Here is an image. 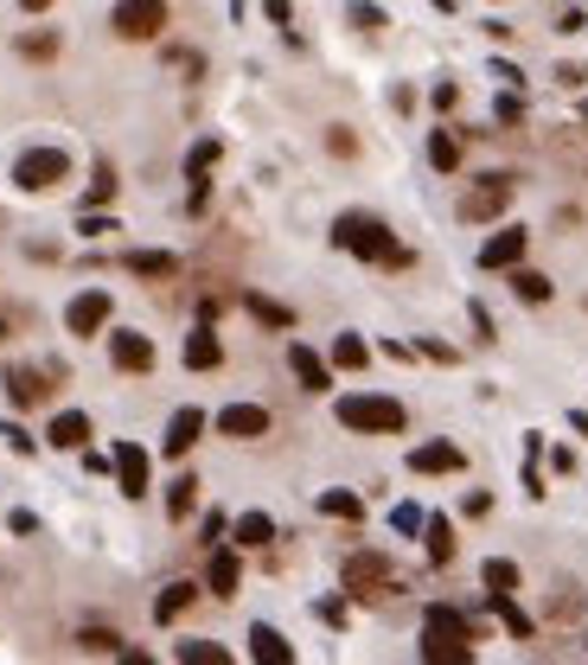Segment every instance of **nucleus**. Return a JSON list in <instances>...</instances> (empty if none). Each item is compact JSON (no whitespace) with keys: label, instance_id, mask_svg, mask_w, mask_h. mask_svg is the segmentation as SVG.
Instances as JSON below:
<instances>
[{"label":"nucleus","instance_id":"nucleus-10","mask_svg":"<svg viewBox=\"0 0 588 665\" xmlns=\"http://www.w3.org/2000/svg\"><path fill=\"white\" fill-rule=\"evenodd\" d=\"M524 244H531V230H493L486 244H479V269H512V262H524Z\"/></svg>","mask_w":588,"mask_h":665},{"label":"nucleus","instance_id":"nucleus-44","mask_svg":"<svg viewBox=\"0 0 588 665\" xmlns=\"http://www.w3.org/2000/svg\"><path fill=\"white\" fill-rule=\"evenodd\" d=\"M569 429H576V436L588 442V409H576V416H569Z\"/></svg>","mask_w":588,"mask_h":665},{"label":"nucleus","instance_id":"nucleus-29","mask_svg":"<svg viewBox=\"0 0 588 665\" xmlns=\"http://www.w3.org/2000/svg\"><path fill=\"white\" fill-rule=\"evenodd\" d=\"M422 531H429V563H454V525L448 518H422Z\"/></svg>","mask_w":588,"mask_h":665},{"label":"nucleus","instance_id":"nucleus-23","mask_svg":"<svg viewBox=\"0 0 588 665\" xmlns=\"http://www.w3.org/2000/svg\"><path fill=\"white\" fill-rule=\"evenodd\" d=\"M230 531H237V544H244V551H262V544H275V518H269V512H244L237 525H230Z\"/></svg>","mask_w":588,"mask_h":665},{"label":"nucleus","instance_id":"nucleus-6","mask_svg":"<svg viewBox=\"0 0 588 665\" xmlns=\"http://www.w3.org/2000/svg\"><path fill=\"white\" fill-rule=\"evenodd\" d=\"M110 26L122 38H135V45H142V38H160V26H167V0H122Z\"/></svg>","mask_w":588,"mask_h":665},{"label":"nucleus","instance_id":"nucleus-35","mask_svg":"<svg viewBox=\"0 0 588 665\" xmlns=\"http://www.w3.org/2000/svg\"><path fill=\"white\" fill-rule=\"evenodd\" d=\"M77 646H83V653H122V633H110V628H83V633H77Z\"/></svg>","mask_w":588,"mask_h":665},{"label":"nucleus","instance_id":"nucleus-34","mask_svg":"<svg viewBox=\"0 0 588 665\" xmlns=\"http://www.w3.org/2000/svg\"><path fill=\"white\" fill-rule=\"evenodd\" d=\"M346 13H352V26H359V33H384V26H391V20H384V7H371V0H352Z\"/></svg>","mask_w":588,"mask_h":665},{"label":"nucleus","instance_id":"nucleus-14","mask_svg":"<svg viewBox=\"0 0 588 665\" xmlns=\"http://www.w3.org/2000/svg\"><path fill=\"white\" fill-rule=\"evenodd\" d=\"M199 436H205V409H173V422H167V454H173V461H180V454H192V442H199Z\"/></svg>","mask_w":588,"mask_h":665},{"label":"nucleus","instance_id":"nucleus-15","mask_svg":"<svg viewBox=\"0 0 588 665\" xmlns=\"http://www.w3.org/2000/svg\"><path fill=\"white\" fill-rule=\"evenodd\" d=\"M122 269H128V275H147V282H167V275H180V257H173V250H128Z\"/></svg>","mask_w":588,"mask_h":665},{"label":"nucleus","instance_id":"nucleus-12","mask_svg":"<svg viewBox=\"0 0 588 665\" xmlns=\"http://www.w3.org/2000/svg\"><path fill=\"white\" fill-rule=\"evenodd\" d=\"M110 461H115V481H122V493H128V499H142V493H147V448L142 442H122Z\"/></svg>","mask_w":588,"mask_h":665},{"label":"nucleus","instance_id":"nucleus-1","mask_svg":"<svg viewBox=\"0 0 588 665\" xmlns=\"http://www.w3.org/2000/svg\"><path fill=\"white\" fill-rule=\"evenodd\" d=\"M422 660L429 665H467L474 660V621H467L461 608L436 601V608L422 615Z\"/></svg>","mask_w":588,"mask_h":665},{"label":"nucleus","instance_id":"nucleus-8","mask_svg":"<svg viewBox=\"0 0 588 665\" xmlns=\"http://www.w3.org/2000/svg\"><path fill=\"white\" fill-rule=\"evenodd\" d=\"M218 436H230V442H257V436H269V409L262 404H224L218 409Z\"/></svg>","mask_w":588,"mask_h":665},{"label":"nucleus","instance_id":"nucleus-22","mask_svg":"<svg viewBox=\"0 0 588 665\" xmlns=\"http://www.w3.org/2000/svg\"><path fill=\"white\" fill-rule=\"evenodd\" d=\"M192 601H199V589H192V583H167V589H160V601H154V621H160V628H173Z\"/></svg>","mask_w":588,"mask_h":665},{"label":"nucleus","instance_id":"nucleus-7","mask_svg":"<svg viewBox=\"0 0 588 665\" xmlns=\"http://www.w3.org/2000/svg\"><path fill=\"white\" fill-rule=\"evenodd\" d=\"M110 314H115V301L103 295V289H83V295L65 307V327L77 332V339H90V332H103L110 327Z\"/></svg>","mask_w":588,"mask_h":665},{"label":"nucleus","instance_id":"nucleus-16","mask_svg":"<svg viewBox=\"0 0 588 665\" xmlns=\"http://www.w3.org/2000/svg\"><path fill=\"white\" fill-rule=\"evenodd\" d=\"M185 365L192 371H218L224 365V346H218V332H212V320H199V332L185 339Z\"/></svg>","mask_w":588,"mask_h":665},{"label":"nucleus","instance_id":"nucleus-5","mask_svg":"<svg viewBox=\"0 0 588 665\" xmlns=\"http://www.w3.org/2000/svg\"><path fill=\"white\" fill-rule=\"evenodd\" d=\"M506 205H512V173H486V180H479L474 192H461V218H467V224L499 218Z\"/></svg>","mask_w":588,"mask_h":665},{"label":"nucleus","instance_id":"nucleus-41","mask_svg":"<svg viewBox=\"0 0 588 665\" xmlns=\"http://www.w3.org/2000/svg\"><path fill=\"white\" fill-rule=\"evenodd\" d=\"M556 83H563V90H583L588 71H583V65H556Z\"/></svg>","mask_w":588,"mask_h":665},{"label":"nucleus","instance_id":"nucleus-4","mask_svg":"<svg viewBox=\"0 0 588 665\" xmlns=\"http://www.w3.org/2000/svg\"><path fill=\"white\" fill-rule=\"evenodd\" d=\"M65 173H71V154L65 148H26L13 160V185H20V192H52Z\"/></svg>","mask_w":588,"mask_h":665},{"label":"nucleus","instance_id":"nucleus-11","mask_svg":"<svg viewBox=\"0 0 588 665\" xmlns=\"http://www.w3.org/2000/svg\"><path fill=\"white\" fill-rule=\"evenodd\" d=\"M110 359H115V371H154V339L147 332H110Z\"/></svg>","mask_w":588,"mask_h":665},{"label":"nucleus","instance_id":"nucleus-3","mask_svg":"<svg viewBox=\"0 0 588 665\" xmlns=\"http://www.w3.org/2000/svg\"><path fill=\"white\" fill-rule=\"evenodd\" d=\"M339 422L352 429V436H397L404 429V404L397 397H339Z\"/></svg>","mask_w":588,"mask_h":665},{"label":"nucleus","instance_id":"nucleus-13","mask_svg":"<svg viewBox=\"0 0 588 665\" xmlns=\"http://www.w3.org/2000/svg\"><path fill=\"white\" fill-rule=\"evenodd\" d=\"M409 467H416V474H461L467 454H461L454 442H422L416 454H409Z\"/></svg>","mask_w":588,"mask_h":665},{"label":"nucleus","instance_id":"nucleus-9","mask_svg":"<svg viewBox=\"0 0 588 665\" xmlns=\"http://www.w3.org/2000/svg\"><path fill=\"white\" fill-rule=\"evenodd\" d=\"M384 583H391V556H377V551L346 556V589L352 595H377Z\"/></svg>","mask_w":588,"mask_h":665},{"label":"nucleus","instance_id":"nucleus-17","mask_svg":"<svg viewBox=\"0 0 588 665\" xmlns=\"http://www.w3.org/2000/svg\"><path fill=\"white\" fill-rule=\"evenodd\" d=\"M289 365H294V377H301V391H327V384H332L327 359H320L314 346H289Z\"/></svg>","mask_w":588,"mask_h":665},{"label":"nucleus","instance_id":"nucleus-39","mask_svg":"<svg viewBox=\"0 0 588 665\" xmlns=\"http://www.w3.org/2000/svg\"><path fill=\"white\" fill-rule=\"evenodd\" d=\"M77 230H83V237H110V230H122V224H115V218H97V212H83V218H77Z\"/></svg>","mask_w":588,"mask_h":665},{"label":"nucleus","instance_id":"nucleus-21","mask_svg":"<svg viewBox=\"0 0 588 665\" xmlns=\"http://www.w3.org/2000/svg\"><path fill=\"white\" fill-rule=\"evenodd\" d=\"M45 436H52V448H83L90 442V416H83V409H65V416H52Z\"/></svg>","mask_w":588,"mask_h":665},{"label":"nucleus","instance_id":"nucleus-32","mask_svg":"<svg viewBox=\"0 0 588 665\" xmlns=\"http://www.w3.org/2000/svg\"><path fill=\"white\" fill-rule=\"evenodd\" d=\"M479 576H486V595H512L518 589V563H506V556H493Z\"/></svg>","mask_w":588,"mask_h":665},{"label":"nucleus","instance_id":"nucleus-45","mask_svg":"<svg viewBox=\"0 0 588 665\" xmlns=\"http://www.w3.org/2000/svg\"><path fill=\"white\" fill-rule=\"evenodd\" d=\"M20 7H26V13H45V7H52V0H20Z\"/></svg>","mask_w":588,"mask_h":665},{"label":"nucleus","instance_id":"nucleus-20","mask_svg":"<svg viewBox=\"0 0 588 665\" xmlns=\"http://www.w3.org/2000/svg\"><path fill=\"white\" fill-rule=\"evenodd\" d=\"M205 583H212V595H237V583H244V563H237V551H212V570H205Z\"/></svg>","mask_w":588,"mask_h":665},{"label":"nucleus","instance_id":"nucleus-30","mask_svg":"<svg viewBox=\"0 0 588 665\" xmlns=\"http://www.w3.org/2000/svg\"><path fill=\"white\" fill-rule=\"evenodd\" d=\"M192 506H199V481L180 474V481L167 486V518H192Z\"/></svg>","mask_w":588,"mask_h":665},{"label":"nucleus","instance_id":"nucleus-37","mask_svg":"<svg viewBox=\"0 0 588 665\" xmlns=\"http://www.w3.org/2000/svg\"><path fill=\"white\" fill-rule=\"evenodd\" d=\"M115 185H122V180H115L110 167H97V180H90V205H110V199H115Z\"/></svg>","mask_w":588,"mask_h":665},{"label":"nucleus","instance_id":"nucleus-26","mask_svg":"<svg viewBox=\"0 0 588 665\" xmlns=\"http://www.w3.org/2000/svg\"><path fill=\"white\" fill-rule=\"evenodd\" d=\"M244 307L257 314L262 327H275V332H289V327H294V307H282V301H269V295H244Z\"/></svg>","mask_w":588,"mask_h":665},{"label":"nucleus","instance_id":"nucleus-46","mask_svg":"<svg viewBox=\"0 0 588 665\" xmlns=\"http://www.w3.org/2000/svg\"><path fill=\"white\" fill-rule=\"evenodd\" d=\"M583 115H588V103H583Z\"/></svg>","mask_w":588,"mask_h":665},{"label":"nucleus","instance_id":"nucleus-31","mask_svg":"<svg viewBox=\"0 0 588 665\" xmlns=\"http://www.w3.org/2000/svg\"><path fill=\"white\" fill-rule=\"evenodd\" d=\"M512 295H518V301H551V275H538V269H518V262H512Z\"/></svg>","mask_w":588,"mask_h":665},{"label":"nucleus","instance_id":"nucleus-28","mask_svg":"<svg viewBox=\"0 0 588 665\" xmlns=\"http://www.w3.org/2000/svg\"><path fill=\"white\" fill-rule=\"evenodd\" d=\"M320 512H327V518H346V525H359V518H365V506H359V493L332 486V493H320Z\"/></svg>","mask_w":588,"mask_h":665},{"label":"nucleus","instance_id":"nucleus-36","mask_svg":"<svg viewBox=\"0 0 588 665\" xmlns=\"http://www.w3.org/2000/svg\"><path fill=\"white\" fill-rule=\"evenodd\" d=\"M20 52L45 65V58H58V33H26V38H20Z\"/></svg>","mask_w":588,"mask_h":665},{"label":"nucleus","instance_id":"nucleus-42","mask_svg":"<svg viewBox=\"0 0 588 665\" xmlns=\"http://www.w3.org/2000/svg\"><path fill=\"white\" fill-rule=\"evenodd\" d=\"M499 122H524V97H518V90L512 97H499Z\"/></svg>","mask_w":588,"mask_h":665},{"label":"nucleus","instance_id":"nucleus-24","mask_svg":"<svg viewBox=\"0 0 588 665\" xmlns=\"http://www.w3.org/2000/svg\"><path fill=\"white\" fill-rule=\"evenodd\" d=\"M429 167H436V173H461V142H454V128H429Z\"/></svg>","mask_w":588,"mask_h":665},{"label":"nucleus","instance_id":"nucleus-43","mask_svg":"<svg viewBox=\"0 0 588 665\" xmlns=\"http://www.w3.org/2000/svg\"><path fill=\"white\" fill-rule=\"evenodd\" d=\"M224 538V512H205V538H199V544H218Z\"/></svg>","mask_w":588,"mask_h":665},{"label":"nucleus","instance_id":"nucleus-2","mask_svg":"<svg viewBox=\"0 0 588 665\" xmlns=\"http://www.w3.org/2000/svg\"><path fill=\"white\" fill-rule=\"evenodd\" d=\"M332 244L352 250V257H365V262H384V269H409V250L391 237V224L359 218V212H346V218L332 224Z\"/></svg>","mask_w":588,"mask_h":665},{"label":"nucleus","instance_id":"nucleus-18","mask_svg":"<svg viewBox=\"0 0 588 665\" xmlns=\"http://www.w3.org/2000/svg\"><path fill=\"white\" fill-rule=\"evenodd\" d=\"M7 397H13L20 409H33V404H45V397H52V384H45L33 365H13V371H7Z\"/></svg>","mask_w":588,"mask_h":665},{"label":"nucleus","instance_id":"nucleus-40","mask_svg":"<svg viewBox=\"0 0 588 665\" xmlns=\"http://www.w3.org/2000/svg\"><path fill=\"white\" fill-rule=\"evenodd\" d=\"M0 436H7V448H13V454H33V436H26V429H20V422H7V429H0Z\"/></svg>","mask_w":588,"mask_h":665},{"label":"nucleus","instance_id":"nucleus-25","mask_svg":"<svg viewBox=\"0 0 588 665\" xmlns=\"http://www.w3.org/2000/svg\"><path fill=\"white\" fill-rule=\"evenodd\" d=\"M365 359H371V346L359 332H339V339H332V365L339 371H365Z\"/></svg>","mask_w":588,"mask_h":665},{"label":"nucleus","instance_id":"nucleus-19","mask_svg":"<svg viewBox=\"0 0 588 665\" xmlns=\"http://www.w3.org/2000/svg\"><path fill=\"white\" fill-rule=\"evenodd\" d=\"M250 660L257 665H294V646L275 628H250Z\"/></svg>","mask_w":588,"mask_h":665},{"label":"nucleus","instance_id":"nucleus-38","mask_svg":"<svg viewBox=\"0 0 588 665\" xmlns=\"http://www.w3.org/2000/svg\"><path fill=\"white\" fill-rule=\"evenodd\" d=\"M391 525H397L404 538H416V531H422V506H397V512H391Z\"/></svg>","mask_w":588,"mask_h":665},{"label":"nucleus","instance_id":"nucleus-27","mask_svg":"<svg viewBox=\"0 0 588 665\" xmlns=\"http://www.w3.org/2000/svg\"><path fill=\"white\" fill-rule=\"evenodd\" d=\"M173 660H180V665H230V653L212 646V640H180V646H173Z\"/></svg>","mask_w":588,"mask_h":665},{"label":"nucleus","instance_id":"nucleus-33","mask_svg":"<svg viewBox=\"0 0 588 665\" xmlns=\"http://www.w3.org/2000/svg\"><path fill=\"white\" fill-rule=\"evenodd\" d=\"M493 608H499V621H506V633H512V640H531V615L518 608L512 595H493Z\"/></svg>","mask_w":588,"mask_h":665}]
</instances>
